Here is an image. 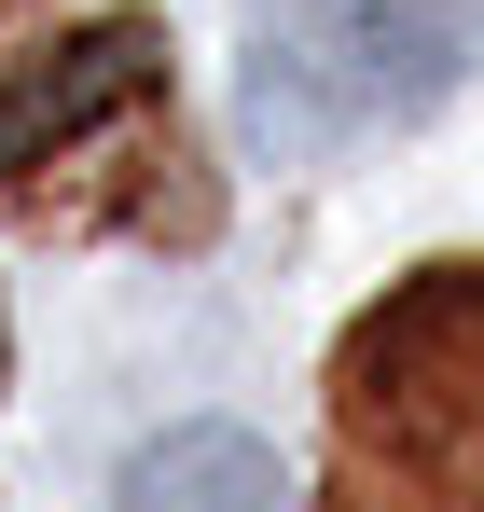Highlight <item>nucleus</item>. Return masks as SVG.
<instances>
[{
	"mask_svg": "<svg viewBox=\"0 0 484 512\" xmlns=\"http://www.w3.org/2000/svg\"><path fill=\"white\" fill-rule=\"evenodd\" d=\"M319 512H484V263H429L346 319Z\"/></svg>",
	"mask_w": 484,
	"mask_h": 512,
	"instance_id": "1",
	"label": "nucleus"
},
{
	"mask_svg": "<svg viewBox=\"0 0 484 512\" xmlns=\"http://www.w3.org/2000/svg\"><path fill=\"white\" fill-rule=\"evenodd\" d=\"M111 512H291V471H277L249 429L194 416V429H166V443H139V457H125Z\"/></svg>",
	"mask_w": 484,
	"mask_h": 512,
	"instance_id": "3",
	"label": "nucleus"
},
{
	"mask_svg": "<svg viewBox=\"0 0 484 512\" xmlns=\"http://www.w3.org/2000/svg\"><path fill=\"white\" fill-rule=\"evenodd\" d=\"M153 97H166V28L153 14H97V28H70V42L14 56V70H0V194L42 180L56 153H83L97 125L153 111Z\"/></svg>",
	"mask_w": 484,
	"mask_h": 512,
	"instance_id": "2",
	"label": "nucleus"
},
{
	"mask_svg": "<svg viewBox=\"0 0 484 512\" xmlns=\"http://www.w3.org/2000/svg\"><path fill=\"white\" fill-rule=\"evenodd\" d=\"M0 14H28V0H0Z\"/></svg>",
	"mask_w": 484,
	"mask_h": 512,
	"instance_id": "4",
	"label": "nucleus"
}]
</instances>
